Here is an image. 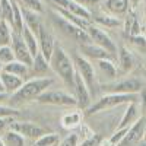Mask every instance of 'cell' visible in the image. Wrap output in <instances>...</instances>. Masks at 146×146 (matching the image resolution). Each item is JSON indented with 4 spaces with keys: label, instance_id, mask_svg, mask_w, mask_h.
Masks as SVG:
<instances>
[{
    "label": "cell",
    "instance_id": "32",
    "mask_svg": "<svg viewBox=\"0 0 146 146\" xmlns=\"http://www.w3.org/2000/svg\"><path fill=\"white\" fill-rule=\"evenodd\" d=\"M16 2L25 9L34 10L36 13H44V5L41 0H16Z\"/></svg>",
    "mask_w": 146,
    "mask_h": 146
},
{
    "label": "cell",
    "instance_id": "3",
    "mask_svg": "<svg viewBox=\"0 0 146 146\" xmlns=\"http://www.w3.org/2000/svg\"><path fill=\"white\" fill-rule=\"evenodd\" d=\"M130 102H139V94H104L94 104H91V107L86 110V114L92 115L95 113L104 111L107 108L118 107L123 104L127 105Z\"/></svg>",
    "mask_w": 146,
    "mask_h": 146
},
{
    "label": "cell",
    "instance_id": "25",
    "mask_svg": "<svg viewBox=\"0 0 146 146\" xmlns=\"http://www.w3.org/2000/svg\"><path fill=\"white\" fill-rule=\"evenodd\" d=\"M22 36H23V41H25V44L28 45L31 54L35 57L36 54L40 53V41H38V36H36L27 25H25V28H23Z\"/></svg>",
    "mask_w": 146,
    "mask_h": 146
},
{
    "label": "cell",
    "instance_id": "27",
    "mask_svg": "<svg viewBox=\"0 0 146 146\" xmlns=\"http://www.w3.org/2000/svg\"><path fill=\"white\" fill-rule=\"evenodd\" d=\"M2 139L6 146H25V137H23L19 131L9 129L2 135Z\"/></svg>",
    "mask_w": 146,
    "mask_h": 146
},
{
    "label": "cell",
    "instance_id": "26",
    "mask_svg": "<svg viewBox=\"0 0 146 146\" xmlns=\"http://www.w3.org/2000/svg\"><path fill=\"white\" fill-rule=\"evenodd\" d=\"M82 118H83V115H82V113L79 111V110L66 113L62 117V126L64 129H75V127L82 124Z\"/></svg>",
    "mask_w": 146,
    "mask_h": 146
},
{
    "label": "cell",
    "instance_id": "9",
    "mask_svg": "<svg viewBox=\"0 0 146 146\" xmlns=\"http://www.w3.org/2000/svg\"><path fill=\"white\" fill-rule=\"evenodd\" d=\"M73 95L76 96L78 101V108L82 111H86L92 104V94L88 88V85L85 83L82 76L76 72L75 75V82H73Z\"/></svg>",
    "mask_w": 146,
    "mask_h": 146
},
{
    "label": "cell",
    "instance_id": "36",
    "mask_svg": "<svg viewBox=\"0 0 146 146\" xmlns=\"http://www.w3.org/2000/svg\"><path fill=\"white\" fill-rule=\"evenodd\" d=\"M19 115V111L15 107H7L0 104V117H16Z\"/></svg>",
    "mask_w": 146,
    "mask_h": 146
},
{
    "label": "cell",
    "instance_id": "50",
    "mask_svg": "<svg viewBox=\"0 0 146 146\" xmlns=\"http://www.w3.org/2000/svg\"><path fill=\"white\" fill-rule=\"evenodd\" d=\"M145 67H146V62H145Z\"/></svg>",
    "mask_w": 146,
    "mask_h": 146
},
{
    "label": "cell",
    "instance_id": "42",
    "mask_svg": "<svg viewBox=\"0 0 146 146\" xmlns=\"http://www.w3.org/2000/svg\"><path fill=\"white\" fill-rule=\"evenodd\" d=\"M133 146H146V139L143 137L142 140H139V142H137L136 145H133Z\"/></svg>",
    "mask_w": 146,
    "mask_h": 146
},
{
    "label": "cell",
    "instance_id": "47",
    "mask_svg": "<svg viewBox=\"0 0 146 146\" xmlns=\"http://www.w3.org/2000/svg\"><path fill=\"white\" fill-rule=\"evenodd\" d=\"M145 15H146V0H145Z\"/></svg>",
    "mask_w": 146,
    "mask_h": 146
},
{
    "label": "cell",
    "instance_id": "45",
    "mask_svg": "<svg viewBox=\"0 0 146 146\" xmlns=\"http://www.w3.org/2000/svg\"><path fill=\"white\" fill-rule=\"evenodd\" d=\"M0 146H6L5 142H3V139H2V136H0Z\"/></svg>",
    "mask_w": 146,
    "mask_h": 146
},
{
    "label": "cell",
    "instance_id": "43",
    "mask_svg": "<svg viewBox=\"0 0 146 146\" xmlns=\"http://www.w3.org/2000/svg\"><path fill=\"white\" fill-rule=\"evenodd\" d=\"M130 2H131V6H133V7H136V6L140 3V0H130Z\"/></svg>",
    "mask_w": 146,
    "mask_h": 146
},
{
    "label": "cell",
    "instance_id": "4",
    "mask_svg": "<svg viewBox=\"0 0 146 146\" xmlns=\"http://www.w3.org/2000/svg\"><path fill=\"white\" fill-rule=\"evenodd\" d=\"M145 86L146 85L136 78L114 79L100 85V88L104 94H139Z\"/></svg>",
    "mask_w": 146,
    "mask_h": 146
},
{
    "label": "cell",
    "instance_id": "41",
    "mask_svg": "<svg viewBox=\"0 0 146 146\" xmlns=\"http://www.w3.org/2000/svg\"><path fill=\"white\" fill-rule=\"evenodd\" d=\"M5 101H9V94L7 92H0V104H3Z\"/></svg>",
    "mask_w": 146,
    "mask_h": 146
},
{
    "label": "cell",
    "instance_id": "30",
    "mask_svg": "<svg viewBox=\"0 0 146 146\" xmlns=\"http://www.w3.org/2000/svg\"><path fill=\"white\" fill-rule=\"evenodd\" d=\"M0 18L13 25V0H0Z\"/></svg>",
    "mask_w": 146,
    "mask_h": 146
},
{
    "label": "cell",
    "instance_id": "51",
    "mask_svg": "<svg viewBox=\"0 0 146 146\" xmlns=\"http://www.w3.org/2000/svg\"><path fill=\"white\" fill-rule=\"evenodd\" d=\"M0 19H2V18H0Z\"/></svg>",
    "mask_w": 146,
    "mask_h": 146
},
{
    "label": "cell",
    "instance_id": "18",
    "mask_svg": "<svg viewBox=\"0 0 146 146\" xmlns=\"http://www.w3.org/2000/svg\"><path fill=\"white\" fill-rule=\"evenodd\" d=\"M130 0H105L104 3V10L111 13L114 16H123L127 15L130 10Z\"/></svg>",
    "mask_w": 146,
    "mask_h": 146
},
{
    "label": "cell",
    "instance_id": "33",
    "mask_svg": "<svg viewBox=\"0 0 146 146\" xmlns=\"http://www.w3.org/2000/svg\"><path fill=\"white\" fill-rule=\"evenodd\" d=\"M12 60H16L15 53L12 50V45H0V62L6 64V63H10Z\"/></svg>",
    "mask_w": 146,
    "mask_h": 146
},
{
    "label": "cell",
    "instance_id": "15",
    "mask_svg": "<svg viewBox=\"0 0 146 146\" xmlns=\"http://www.w3.org/2000/svg\"><path fill=\"white\" fill-rule=\"evenodd\" d=\"M38 41H40V53L47 58L50 60L51 56H53V51L56 48V44H54V38L50 31H47V28L42 25L40 28V32H38Z\"/></svg>",
    "mask_w": 146,
    "mask_h": 146
},
{
    "label": "cell",
    "instance_id": "21",
    "mask_svg": "<svg viewBox=\"0 0 146 146\" xmlns=\"http://www.w3.org/2000/svg\"><path fill=\"white\" fill-rule=\"evenodd\" d=\"M21 6V5H19ZM22 15H23V21H25V25L38 36V32H40V28L42 27V22H41V13H36L34 10H29V9H25L22 7Z\"/></svg>",
    "mask_w": 146,
    "mask_h": 146
},
{
    "label": "cell",
    "instance_id": "23",
    "mask_svg": "<svg viewBox=\"0 0 146 146\" xmlns=\"http://www.w3.org/2000/svg\"><path fill=\"white\" fill-rule=\"evenodd\" d=\"M3 70L5 72H9V73H13L16 76H21L23 79H27L31 73V67L27 66L25 63L19 62V60H12L10 63H6L3 66Z\"/></svg>",
    "mask_w": 146,
    "mask_h": 146
},
{
    "label": "cell",
    "instance_id": "5",
    "mask_svg": "<svg viewBox=\"0 0 146 146\" xmlns=\"http://www.w3.org/2000/svg\"><path fill=\"white\" fill-rule=\"evenodd\" d=\"M53 22L54 25L62 31L64 32L67 36H70V38H73L75 41H78L79 44H86V42H91V38H89V34L86 29H83L80 27H78L76 23H73L70 21H67L66 18H63L60 13H57V12L54 10L53 13Z\"/></svg>",
    "mask_w": 146,
    "mask_h": 146
},
{
    "label": "cell",
    "instance_id": "1",
    "mask_svg": "<svg viewBox=\"0 0 146 146\" xmlns=\"http://www.w3.org/2000/svg\"><path fill=\"white\" fill-rule=\"evenodd\" d=\"M53 83H54V79L50 78V76L29 79L23 83L15 94L9 95V102L12 104V107H18V105H22V104L31 102V101L38 98L44 91H47Z\"/></svg>",
    "mask_w": 146,
    "mask_h": 146
},
{
    "label": "cell",
    "instance_id": "24",
    "mask_svg": "<svg viewBox=\"0 0 146 146\" xmlns=\"http://www.w3.org/2000/svg\"><path fill=\"white\" fill-rule=\"evenodd\" d=\"M92 21H94V23H96V25L105 27V28H114V27L121 25V19L118 16H114L111 13H108V12L105 15H96V16L92 13Z\"/></svg>",
    "mask_w": 146,
    "mask_h": 146
},
{
    "label": "cell",
    "instance_id": "29",
    "mask_svg": "<svg viewBox=\"0 0 146 146\" xmlns=\"http://www.w3.org/2000/svg\"><path fill=\"white\" fill-rule=\"evenodd\" d=\"M12 36H13V28L5 19H0V45H10Z\"/></svg>",
    "mask_w": 146,
    "mask_h": 146
},
{
    "label": "cell",
    "instance_id": "38",
    "mask_svg": "<svg viewBox=\"0 0 146 146\" xmlns=\"http://www.w3.org/2000/svg\"><path fill=\"white\" fill-rule=\"evenodd\" d=\"M15 117H0V136L10 129V124L13 123Z\"/></svg>",
    "mask_w": 146,
    "mask_h": 146
},
{
    "label": "cell",
    "instance_id": "44",
    "mask_svg": "<svg viewBox=\"0 0 146 146\" xmlns=\"http://www.w3.org/2000/svg\"><path fill=\"white\" fill-rule=\"evenodd\" d=\"M0 92H6V91H5V86H3V83H2V80H0Z\"/></svg>",
    "mask_w": 146,
    "mask_h": 146
},
{
    "label": "cell",
    "instance_id": "39",
    "mask_svg": "<svg viewBox=\"0 0 146 146\" xmlns=\"http://www.w3.org/2000/svg\"><path fill=\"white\" fill-rule=\"evenodd\" d=\"M127 129H129V127H126V129H117L114 135H113L111 137H110V140H111L114 145H117V146H118V143H120L121 140H123L124 135L127 133Z\"/></svg>",
    "mask_w": 146,
    "mask_h": 146
},
{
    "label": "cell",
    "instance_id": "11",
    "mask_svg": "<svg viewBox=\"0 0 146 146\" xmlns=\"http://www.w3.org/2000/svg\"><path fill=\"white\" fill-rule=\"evenodd\" d=\"M145 127H146V117L140 115L137 121H135L129 129L127 133L124 135L123 140L118 143V146H133L136 145L139 140L145 137Z\"/></svg>",
    "mask_w": 146,
    "mask_h": 146
},
{
    "label": "cell",
    "instance_id": "19",
    "mask_svg": "<svg viewBox=\"0 0 146 146\" xmlns=\"http://www.w3.org/2000/svg\"><path fill=\"white\" fill-rule=\"evenodd\" d=\"M139 117H140V114H139V102H130V104H127V108L124 110L123 117H121L117 129L130 127L135 121L139 120Z\"/></svg>",
    "mask_w": 146,
    "mask_h": 146
},
{
    "label": "cell",
    "instance_id": "16",
    "mask_svg": "<svg viewBox=\"0 0 146 146\" xmlns=\"http://www.w3.org/2000/svg\"><path fill=\"white\" fill-rule=\"evenodd\" d=\"M136 67V57L127 47H121L118 50V69L120 73H130Z\"/></svg>",
    "mask_w": 146,
    "mask_h": 146
},
{
    "label": "cell",
    "instance_id": "2",
    "mask_svg": "<svg viewBox=\"0 0 146 146\" xmlns=\"http://www.w3.org/2000/svg\"><path fill=\"white\" fill-rule=\"evenodd\" d=\"M50 64L53 72L57 76H60L67 86L73 88V82H75V75H76V66H75V60L69 57V54L63 50L62 47L54 48L53 56L50 58Z\"/></svg>",
    "mask_w": 146,
    "mask_h": 146
},
{
    "label": "cell",
    "instance_id": "48",
    "mask_svg": "<svg viewBox=\"0 0 146 146\" xmlns=\"http://www.w3.org/2000/svg\"><path fill=\"white\" fill-rule=\"evenodd\" d=\"M145 139H146V127H145Z\"/></svg>",
    "mask_w": 146,
    "mask_h": 146
},
{
    "label": "cell",
    "instance_id": "14",
    "mask_svg": "<svg viewBox=\"0 0 146 146\" xmlns=\"http://www.w3.org/2000/svg\"><path fill=\"white\" fill-rule=\"evenodd\" d=\"M80 53H82V56H85L86 58L95 60V62H96V60H102V58H111V60H114V56L111 53H108L105 48L94 44L92 41L86 42V44H80Z\"/></svg>",
    "mask_w": 146,
    "mask_h": 146
},
{
    "label": "cell",
    "instance_id": "6",
    "mask_svg": "<svg viewBox=\"0 0 146 146\" xmlns=\"http://www.w3.org/2000/svg\"><path fill=\"white\" fill-rule=\"evenodd\" d=\"M73 60H75L76 72L82 76V79L88 85V88H89V91L94 96L96 94V70H95L94 64L91 63V60L86 58L85 56H76Z\"/></svg>",
    "mask_w": 146,
    "mask_h": 146
},
{
    "label": "cell",
    "instance_id": "35",
    "mask_svg": "<svg viewBox=\"0 0 146 146\" xmlns=\"http://www.w3.org/2000/svg\"><path fill=\"white\" fill-rule=\"evenodd\" d=\"M58 146H79V136L76 133H70L58 142Z\"/></svg>",
    "mask_w": 146,
    "mask_h": 146
},
{
    "label": "cell",
    "instance_id": "31",
    "mask_svg": "<svg viewBox=\"0 0 146 146\" xmlns=\"http://www.w3.org/2000/svg\"><path fill=\"white\" fill-rule=\"evenodd\" d=\"M60 142L57 133H45L44 136L35 140V146H54Z\"/></svg>",
    "mask_w": 146,
    "mask_h": 146
},
{
    "label": "cell",
    "instance_id": "10",
    "mask_svg": "<svg viewBox=\"0 0 146 146\" xmlns=\"http://www.w3.org/2000/svg\"><path fill=\"white\" fill-rule=\"evenodd\" d=\"M10 129L19 131L25 139H29V140H34V142L36 139H40L41 136H44L45 133H48L44 127H41L40 124L32 123V121H16V120H13V123L10 124Z\"/></svg>",
    "mask_w": 146,
    "mask_h": 146
},
{
    "label": "cell",
    "instance_id": "49",
    "mask_svg": "<svg viewBox=\"0 0 146 146\" xmlns=\"http://www.w3.org/2000/svg\"><path fill=\"white\" fill-rule=\"evenodd\" d=\"M145 76H146V70H145Z\"/></svg>",
    "mask_w": 146,
    "mask_h": 146
},
{
    "label": "cell",
    "instance_id": "46",
    "mask_svg": "<svg viewBox=\"0 0 146 146\" xmlns=\"http://www.w3.org/2000/svg\"><path fill=\"white\" fill-rule=\"evenodd\" d=\"M3 66H5V64H3L2 62H0V73H2V72H3Z\"/></svg>",
    "mask_w": 146,
    "mask_h": 146
},
{
    "label": "cell",
    "instance_id": "7",
    "mask_svg": "<svg viewBox=\"0 0 146 146\" xmlns=\"http://www.w3.org/2000/svg\"><path fill=\"white\" fill-rule=\"evenodd\" d=\"M86 31H88L89 38H91V41H92L94 44L105 48L108 53H111L114 57H117L118 48H117V45H115V42L113 41L111 36H110V35L102 29V27H100V25H96V23L91 22V25L86 28Z\"/></svg>",
    "mask_w": 146,
    "mask_h": 146
},
{
    "label": "cell",
    "instance_id": "37",
    "mask_svg": "<svg viewBox=\"0 0 146 146\" xmlns=\"http://www.w3.org/2000/svg\"><path fill=\"white\" fill-rule=\"evenodd\" d=\"M101 142H102V137L100 135H92V136L85 139L82 142V145H79V146H100Z\"/></svg>",
    "mask_w": 146,
    "mask_h": 146
},
{
    "label": "cell",
    "instance_id": "8",
    "mask_svg": "<svg viewBox=\"0 0 146 146\" xmlns=\"http://www.w3.org/2000/svg\"><path fill=\"white\" fill-rule=\"evenodd\" d=\"M36 101L41 104H51V105H64V107H78L76 96L67 94L64 91H44Z\"/></svg>",
    "mask_w": 146,
    "mask_h": 146
},
{
    "label": "cell",
    "instance_id": "13",
    "mask_svg": "<svg viewBox=\"0 0 146 146\" xmlns=\"http://www.w3.org/2000/svg\"><path fill=\"white\" fill-rule=\"evenodd\" d=\"M53 3V6L62 7L64 10H69L72 13H75L78 16H82L88 21H92V12L86 7H83L82 5H79L76 0H50Z\"/></svg>",
    "mask_w": 146,
    "mask_h": 146
},
{
    "label": "cell",
    "instance_id": "22",
    "mask_svg": "<svg viewBox=\"0 0 146 146\" xmlns=\"http://www.w3.org/2000/svg\"><path fill=\"white\" fill-rule=\"evenodd\" d=\"M50 70H53L51 64H50V60H47L41 53H38L34 57V63L31 66V73L36 78H44Z\"/></svg>",
    "mask_w": 146,
    "mask_h": 146
},
{
    "label": "cell",
    "instance_id": "28",
    "mask_svg": "<svg viewBox=\"0 0 146 146\" xmlns=\"http://www.w3.org/2000/svg\"><path fill=\"white\" fill-rule=\"evenodd\" d=\"M13 32L22 34L23 28H25V21H23V15H22V9L19 6V3L16 0H13Z\"/></svg>",
    "mask_w": 146,
    "mask_h": 146
},
{
    "label": "cell",
    "instance_id": "12",
    "mask_svg": "<svg viewBox=\"0 0 146 146\" xmlns=\"http://www.w3.org/2000/svg\"><path fill=\"white\" fill-rule=\"evenodd\" d=\"M10 45H12V50H13V53H15V58L31 67L32 63H34V56L31 54L28 45L25 44V41H23L22 34L13 32V36H12V44Z\"/></svg>",
    "mask_w": 146,
    "mask_h": 146
},
{
    "label": "cell",
    "instance_id": "20",
    "mask_svg": "<svg viewBox=\"0 0 146 146\" xmlns=\"http://www.w3.org/2000/svg\"><path fill=\"white\" fill-rule=\"evenodd\" d=\"M96 69L100 70V73L102 76H105L107 82L114 80L118 78V70L114 64V60L111 58H102V60H96Z\"/></svg>",
    "mask_w": 146,
    "mask_h": 146
},
{
    "label": "cell",
    "instance_id": "40",
    "mask_svg": "<svg viewBox=\"0 0 146 146\" xmlns=\"http://www.w3.org/2000/svg\"><path fill=\"white\" fill-rule=\"evenodd\" d=\"M139 105H140L142 115L146 117V86L139 92Z\"/></svg>",
    "mask_w": 146,
    "mask_h": 146
},
{
    "label": "cell",
    "instance_id": "17",
    "mask_svg": "<svg viewBox=\"0 0 146 146\" xmlns=\"http://www.w3.org/2000/svg\"><path fill=\"white\" fill-rule=\"evenodd\" d=\"M0 80H2L3 83V86H5V91L12 95V94H15L23 83H25V79L21 78V76H16L13 75V73H9V72H2L0 73Z\"/></svg>",
    "mask_w": 146,
    "mask_h": 146
},
{
    "label": "cell",
    "instance_id": "34",
    "mask_svg": "<svg viewBox=\"0 0 146 146\" xmlns=\"http://www.w3.org/2000/svg\"><path fill=\"white\" fill-rule=\"evenodd\" d=\"M129 41L131 45H135L137 50L140 51H146V38L143 35H133V36H129Z\"/></svg>",
    "mask_w": 146,
    "mask_h": 146
}]
</instances>
